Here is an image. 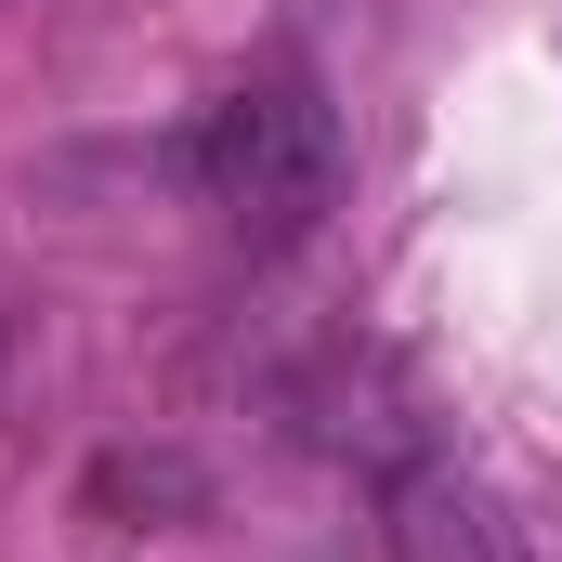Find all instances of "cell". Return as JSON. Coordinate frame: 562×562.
Here are the masks:
<instances>
[{
	"label": "cell",
	"mask_w": 562,
	"mask_h": 562,
	"mask_svg": "<svg viewBox=\"0 0 562 562\" xmlns=\"http://www.w3.org/2000/svg\"><path fill=\"white\" fill-rule=\"evenodd\" d=\"M196 196H210V223H223L249 262L301 249V236L340 210V119H327V92H314L301 53H262V66L196 119Z\"/></svg>",
	"instance_id": "cell-1"
},
{
	"label": "cell",
	"mask_w": 562,
	"mask_h": 562,
	"mask_svg": "<svg viewBox=\"0 0 562 562\" xmlns=\"http://www.w3.org/2000/svg\"><path fill=\"white\" fill-rule=\"evenodd\" d=\"M393 562H510V550H497V510L458 471H406L393 484Z\"/></svg>",
	"instance_id": "cell-2"
}]
</instances>
